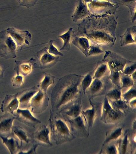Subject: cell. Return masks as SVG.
<instances>
[{
	"label": "cell",
	"instance_id": "6da1fadb",
	"mask_svg": "<svg viewBox=\"0 0 136 154\" xmlns=\"http://www.w3.org/2000/svg\"><path fill=\"white\" fill-rule=\"evenodd\" d=\"M117 24L114 15L91 14L78 25V34L89 40L90 45L112 47L116 40L115 31Z\"/></svg>",
	"mask_w": 136,
	"mask_h": 154
},
{
	"label": "cell",
	"instance_id": "7a4b0ae2",
	"mask_svg": "<svg viewBox=\"0 0 136 154\" xmlns=\"http://www.w3.org/2000/svg\"><path fill=\"white\" fill-rule=\"evenodd\" d=\"M83 77L71 74L59 79L51 94L52 112L58 111L77 98Z\"/></svg>",
	"mask_w": 136,
	"mask_h": 154
},
{
	"label": "cell",
	"instance_id": "3957f363",
	"mask_svg": "<svg viewBox=\"0 0 136 154\" xmlns=\"http://www.w3.org/2000/svg\"><path fill=\"white\" fill-rule=\"evenodd\" d=\"M49 121L51 134L56 144L71 141L75 138L68 124L64 119L53 117L51 114Z\"/></svg>",
	"mask_w": 136,
	"mask_h": 154
},
{
	"label": "cell",
	"instance_id": "277c9868",
	"mask_svg": "<svg viewBox=\"0 0 136 154\" xmlns=\"http://www.w3.org/2000/svg\"><path fill=\"white\" fill-rule=\"evenodd\" d=\"M86 4L91 14L94 15H114L119 8L118 4L107 0H91Z\"/></svg>",
	"mask_w": 136,
	"mask_h": 154
},
{
	"label": "cell",
	"instance_id": "5b68a950",
	"mask_svg": "<svg viewBox=\"0 0 136 154\" xmlns=\"http://www.w3.org/2000/svg\"><path fill=\"white\" fill-rule=\"evenodd\" d=\"M17 49L16 43L7 30L0 32V56L6 59L15 58Z\"/></svg>",
	"mask_w": 136,
	"mask_h": 154
},
{
	"label": "cell",
	"instance_id": "8992f818",
	"mask_svg": "<svg viewBox=\"0 0 136 154\" xmlns=\"http://www.w3.org/2000/svg\"><path fill=\"white\" fill-rule=\"evenodd\" d=\"M123 115V112L113 108L109 99L105 96L101 110V121L106 124L116 123L120 121Z\"/></svg>",
	"mask_w": 136,
	"mask_h": 154
},
{
	"label": "cell",
	"instance_id": "52a82bcc",
	"mask_svg": "<svg viewBox=\"0 0 136 154\" xmlns=\"http://www.w3.org/2000/svg\"><path fill=\"white\" fill-rule=\"evenodd\" d=\"M102 61L107 63L110 70L122 72L128 60L114 52L106 51Z\"/></svg>",
	"mask_w": 136,
	"mask_h": 154
},
{
	"label": "cell",
	"instance_id": "ba28073f",
	"mask_svg": "<svg viewBox=\"0 0 136 154\" xmlns=\"http://www.w3.org/2000/svg\"><path fill=\"white\" fill-rule=\"evenodd\" d=\"M49 100L46 92L39 90L31 99L28 107L30 108L32 113H41L47 108Z\"/></svg>",
	"mask_w": 136,
	"mask_h": 154
},
{
	"label": "cell",
	"instance_id": "9c48e42d",
	"mask_svg": "<svg viewBox=\"0 0 136 154\" xmlns=\"http://www.w3.org/2000/svg\"><path fill=\"white\" fill-rule=\"evenodd\" d=\"M6 30L16 43L17 48L30 44L32 35L28 31H20L13 27L9 28Z\"/></svg>",
	"mask_w": 136,
	"mask_h": 154
},
{
	"label": "cell",
	"instance_id": "30bf717a",
	"mask_svg": "<svg viewBox=\"0 0 136 154\" xmlns=\"http://www.w3.org/2000/svg\"><path fill=\"white\" fill-rule=\"evenodd\" d=\"M68 121L73 133H74L81 137H88L89 136L88 128L82 113L77 117L68 119Z\"/></svg>",
	"mask_w": 136,
	"mask_h": 154
},
{
	"label": "cell",
	"instance_id": "8fae6325",
	"mask_svg": "<svg viewBox=\"0 0 136 154\" xmlns=\"http://www.w3.org/2000/svg\"><path fill=\"white\" fill-rule=\"evenodd\" d=\"M16 119L30 127L35 128L41 121L34 116L28 108H19L15 114Z\"/></svg>",
	"mask_w": 136,
	"mask_h": 154
},
{
	"label": "cell",
	"instance_id": "7c38bea8",
	"mask_svg": "<svg viewBox=\"0 0 136 154\" xmlns=\"http://www.w3.org/2000/svg\"><path fill=\"white\" fill-rule=\"evenodd\" d=\"M19 93L15 95H7L1 104L0 110L4 113H9L15 115V112L19 108V102L18 96Z\"/></svg>",
	"mask_w": 136,
	"mask_h": 154
},
{
	"label": "cell",
	"instance_id": "4fadbf2b",
	"mask_svg": "<svg viewBox=\"0 0 136 154\" xmlns=\"http://www.w3.org/2000/svg\"><path fill=\"white\" fill-rule=\"evenodd\" d=\"M37 144L46 146L52 145L51 140V130L47 125H43L33 135Z\"/></svg>",
	"mask_w": 136,
	"mask_h": 154
},
{
	"label": "cell",
	"instance_id": "5bb4252c",
	"mask_svg": "<svg viewBox=\"0 0 136 154\" xmlns=\"http://www.w3.org/2000/svg\"><path fill=\"white\" fill-rule=\"evenodd\" d=\"M16 119L15 116L9 113L0 115V135L9 137L12 133L13 122Z\"/></svg>",
	"mask_w": 136,
	"mask_h": 154
},
{
	"label": "cell",
	"instance_id": "9a60e30c",
	"mask_svg": "<svg viewBox=\"0 0 136 154\" xmlns=\"http://www.w3.org/2000/svg\"><path fill=\"white\" fill-rule=\"evenodd\" d=\"M39 61L42 68H51L59 61V57L51 55L48 52L46 47L39 52Z\"/></svg>",
	"mask_w": 136,
	"mask_h": 154
},
{
	"label": "cell",
	"instance_id": "2e32d148",
	"mask_svg": "<svg viewBox=\"0 0 136 154\" xmlns=\"http://www.w3.org/2000/svg\"><path fill=\"white\" fill-rule=\"evenodd\" d=\"M90 15L86 4L83 0H78L76 9L71 16L73 21L76 22L78 20L84 19Z\"/></svg>",
	"mask_w": 136,
	"mask_h": 154
},
{
	"label": "cell",
	"instance_id": "e0dca14e",
	"mask_svg": "<svg viewBox=\"0 0 136 154\" xmlns=\"http://www.w3.org/2000/svg\"><path fill=\"white\" fill-rule=\"evenodd\" d=\"M71 42L86 57H88L90 44L88 38L82 36H75Z\"/></svg>",
	"mask_w": 136,
	"mask_h": 154
},
{
	"label": "cell",
	"instance_id": "ac0fdd59",
	"mask_svg": "<svg viewBox=\"0 0 136 154\" xmlns=\"http://www.w3.org/2000/svg\"><path fill=\"white\" fill-rule=\"evenodd\" d=\"M136 26L128 28L125 33L120 36V45L122 47L136 43Z\"/></svg>",
	"mask_w": 136,
	"mask_h": 154
},
{
	"label": "cell",
	"instance_id": "d6986e66",
	"mask_svg": "<svg viewBox=\"0 0 136 154\" xmlns=\"http://www.w3.org/2000/svg\"><path fill=\"white\" fill-rule=\"evenodd\" d=\"M12 133L15 135L16 138L20 141L21 146L24 144H28L30 142V138L27 131L21 126H13Z\"/></svg>",
	"mask_w": 136,
	"mask_h": 154
},
{
	"label": "cell",
	"instance_id": "ffe728a7",
	"mask_svg": "<svg viewBox=\"0 0 136 154\" xmlns=\"http://www.w3.org/2000/svg\"><path fill=\"white\" fill-rule=\"evenodd\" d=\"M90 103L91 108L85 110H82V112L88 128H91L92 127L96 117V108L90 100Z\"/></svg>",
	"mask_w": 136,
	"mask_h": 154
},
{
	"label": "cell",
	"instance_id": "44dd1931",
	"mask_svg": "<svg viewBox=\"0 0 136 154\" xmlns=\"http://www.w3.org/2000/svg\"><path fill=\"white\" fill-rule=\"evenodd\" d=\"M38 91L39 90L36 88H33L24 93L20 97L18 96L21 108H26L28 107L31 99Z\"/></svg>",
	"mask_w": 136,
	"mask_h": 154
},
{
	"label": "cell",
	"instance_id": "7402d4cb",
	"mask_svg": "<svg viewBox=\"0 0 136 154\" xmlns=\"http://www.w3.org/2000/svg\"><path fill=\"white\" fill-rule=\"evenodd\" d=\"M0 138L2 139L3 144L7 147L10 153H17L18 149L19 146L18 140L13 137H9V136L5 137L0 135Z\"/></svg>",
	"mask_w": 136,
	"mask_h": 154
},
{
	"label": "cell",
	"instance_id": "603a6c76",
	"mask_svg": "<svg viewBox=\"0 0 136 154\" xmlns=\"http://www.w3.org/2000/svg\"><path fill=\"white\" fill-rule=\"evenodd\" d=\"M74 32L72 28H70L66 32L61 35L59 37L64 41L63 46L60 49V50H66L69 51L71 49L70 43L72 41V38L75 37Z\"/></svg>",
	"mask_w": 136,
	"mask_h": 154
},
{
	"label": "cell",
	"instance_id": "cb8c5ba5",
	"mask_svg": "<svg viewBox=\"0 0 136 154\" xmlns=\"http://www.w3.org/2000/svg\"><path fill=\"white\" fill-rule=\"evenodd\" d=\"M80 103L79 101L64 111V115L68 119H74L82 114V105Z\"/></svg>",
	"mask_w": 136,
	"mask_h": 154
},
{
	"label": "cell",
	"instance_id": "d4e9b609",
	"mask_svg": "<svg viewBox=\"0 0 136 154\" xmlns=\"http://www.w3.org/2000/svg\"><path fill=\"white\" fill-rule=\"evenodd\" d=\"M123 131V127H118L107 133L106 139L103 144L102 148L111 142L119 139L122 135Z\"/></svg>",
	"mask_w": 136,
	"mask_h": 154
},
{
	"label": "cell",
	"instance_id": "484cf974",
	"mask_svg": "<svg viewBox=\"0 0 136 154\" xmlns=\"http://www.w3.org/2000/svg\"><path fill=\"white\" fill-rule=\"evenodd\" d=\"M94 74H93V79H101L104 77L110 71L109 67L107 63L103 62H99Z\"/></svg>",
	"mask_w": 136,
	"mask_h": 154
},
{
	"label": "cell",
	"instance_id": "4316f807",
	"mask_svg": "<svg viewBox=\"0 0 136 154\" xmlns=\"http://www.w3.org/2000/svg\"><path fill=\"white\" fill-rule=\"evenodd\" d=\"M45 77L40 82L37 87L39 90L46 92L48 89L51 85L55 82V77L49 73H45Z\"/></svg>",
	"mask_w": 136,
	"mask_h": 154
},
{
	"label": "cell",
	"instance_id": "83f0119b",
	"mask_svg": "<svg viewBox=\"0 0 136 154\" xmlns=\"http://www.w3.org/2000/svg\"><path fill=\"white\" fill-rule=\"evenodd\" d=\"M104 88V84L101 79L94 78L93 79L90 86L88 89L91 96H94L100 93Z\"/></svg>",
	"mask_w": 136,
	"mask_h": 154
},
{
	"label": "cell",
	"instance_id": "f1b7e54d",
	"mask_svg": "<svg viewBox=\"0 0 136 154\" xmlns=\"http://www.w3.org/2000/svg\"><path fill=\"white\" fill-rule=\"evenodd\" d=\"M135 82L131 75H126L121 72L120 77V89L130 88L134 86Z\"/></svg>",
	"mask_w": 136,
	"mask_h": 154
},
{
	"label": "cell",
	"instance_id": "f546056e",
	"mask_svg": "<svg viewBox=\"0 0 136 154\" xmlns=\"http://www.w3.org/2000/svg\"><path fill=\"white\" fill-rule=\"evenodd\" d=\"M129 132H126L123 138L120 140L117 146L119 153L123 154L127 152L129 146Z\"/></svg>",
	"mask_w": 136,
	"mask_h": 154
},
{
	"label": "cell",
	"instance_id": "4dcf8cb0",
	"mask_svg": "<svg viewBox=\"0 0 136 154\" xmlns=\"http://www.w3.org/2000/svg\"><path fill=\"white\" fill-rule=\"evenodd\" d=\"M121 2L129 8L131 20L132 23L134 22L136 20V0H122Z\"/></svg>",
	"mask_w": 136,
	"mask_h": 154
},
{
	"label": "cell",
	"instance_id": "1f68e13d",
	"mask_svg": "<svg viewBox=\"0 0 136 154\" xmlns=\"http://www.w3.org/2000/svg\"><path fill=\"white\" fill-rule=\"evenodd\" d=\"M93 74L90 72L86 75L83 76L81 82V88L83 92L85 93L86 91L90 86L93 80Z\"/></svg>",
	"mask_w": 136,
	"mask_h": 154
},
{
	"label": "cell",
	"instance_id": "d6a6232c",
	"mask_svg": "<svg viewBox=\"0 0 136 154\" xmlns=\"http://www.w3.org/2000/svg\"><path fill=\"white\" fill-rule=\"evenodd\" d=\"M32 66L29 63H21L17 66V74L23 76H27L31 72Z\"/></svg>",
	"mask_w": 136,
	"mask_h": 154
},
{
	"label": "cell",
	"instance_id": "836d02e7",
	"mask_svg": "<svg viewBox=\"0 0 136 154\" xmlns=\"http://www.w3.org/2000/svg\"><path fill=\"white\" fill-rule=\"evenodd\" d=\"M111 104L114 109L123 112L128 108L127 102H125L123 99L117 100H110Z\"/></svg>",
	"mask_w": 136,
	"mask_h": 154
},
{
	"label": "cell",
	"instance_id": "e575fe53",
	"mask_svg": "<svg viewBox=\"0 0 136 154\" xmlns=\"http://www.w3.org/2000/svg\"><path fill=\"white\" fill-rule=\"evenodd\" d=\"M106 96L110 100H117L121 99V89L120 88H117L112 89L107 93Z\"/></svg>",
	"mask_w": 136,
	"mask_h": 154
},
{
	"label": "cell",
	"instance_id": "d590c367",
	"mask_svg": "<svg viewBox=\"0 0 136 154\" xmlns=\"http://www.w3.org/2000/svg\"><path fill=\"white\" fill-rule=\"evenodd\" d=\"M109 78L117 88H120V77L122 72L110 70Z\"/></svg>",
	"mask_w": 136,
	"mask_h": 154
},
{
	"label": "cell",
	"instance_id": "8d00e7d4",
	"mask_svg": "<svg viewBox=\"0 0 136 154\" xmlns=\"http://www.w3.org/2000/svg\"><path fill=\"white\" fill-rule=\"evenodd\" d=\"M136 88L134 86L128 89L126 92L122 94V99L126 102H129L131 100L136 98Z\"/></svg>",
	"mask_w": 136,
	"mask_h": 154
},
{
	"label": "cell",
	"instance_id": "74e56055",
	"mask_svg": "<svg viewBox=\"0 0 136 154\" xmlns=\"http://www.w3.org/2000/svg\"><path fill=\"white\" fill-rule=\"evenodd\" d=\"M136 69V61H128L122 73L126 75H131L134 72H135Z\"/></svg>",
	"mask_w": 136,
	"mask_h": 154
},
{
	"label": "cell",
	"instance_id": "f35d334b",
	"mask_svg": "<svg viewBox=\"0 0 136 154\" xmlns=\"http://www.w3.org/2000/svg\"><path fill=\"white\" fill-rule=\"evenodd\" d=\"M53 41L51 40L49 42L48 44L46 47L48 52L54 56H63L62 53L59 51L58 49L53 45Z\"/></svg>",
	"mask_w": 136,
	"mask_h": 154
},
{
	"label": "cell",
	"instance_id": "ab89813d",
	"mask_svg": "<svg viewBox=\"0 0 136 154\" xmlns=\"http://www.w3.org/2000/svg\"><path fill=\"white\" fill-rule=\"evenodd\" d=\"M104 52V51L102 50L101 47L94 45H90V48L88 51V57L99 55Z\"/></svg>",
	"mask_w": 136,
	"mask_h": 154
},
{
	"label": "cell",
	"instance_id": "60d3db41",
	"mask_svg": "<svg viewBox=\"0 0 136 154\" xmlns=\"http://www.w3.org/2000/svg\"><path fill=\"white\" fill-rule=\"evenodd\" d=\"M13 86L15 87L19 88L24 84V78L22 75L17 74V75L13 77L12 79Z\"/></svg>",
	"mask_w": 136,
	"mask_h": 154
},
{
	"label": "cell",
	"instance_id": "b9f144b4",
	"mask_svg": "<svg viewBox=\"0 0 136 154\" xmlns=\"http://www.w3.org/2000/svg\"><path fill=\"white\" fill-rule=\"evenodd\" d=\"M105 153L108 154H119L118 147L114 144H111L108 145L105 149Z\"/></svg>",
	"mask_w": 136,
	"mask_h": 154
},
{
	"label": "cell",
	"instance_id": "7bdbcfd3",
	"mask_svg": "<svg viewBox=\"0 0 136 154\" xmlns=\"http://www.w3.org/2000/svg\"><path fill=\"white\" fill-rule=\"evenodd\" d=\"M38 1V0H21L19 3L20 5L28 8L35 5Z\"/></svg>",
	"mask_w": 136,
	"mask_h": 154
},
{
	"label": "cell",
	"instance_id": "ee69618b",
	"mask_svg": "<svg viewBox=\"0 0 136 154\" xmlns=\"http://www.w3.org/2000/svg\"><path fill=\"white\" fill-rule=\"evenodd\" d=\"M39 146V144H35L33 146V147L30 149V150L27 151V152H19L17 153V154H33V153H36V149L37 147Z\"/></svg>",
	"mask_w": 136,
	"mask_h": 154
},
{
	"label": "cell",
	"instance_id": "f6af8a7d",
	"mask_svg": "<svg viewBox=\"0 0 136 154\" xmlns=\"http://www.w3.org/2000/svg\"><path fill=\"white\" fill-rule=\"evenodd\" d=\"M136 99L131 100L129 102V105L132 108H135L136 106Z\"/></svg>",
	"mask_w": 136,
	"mask_h": 154
},
{
	"label": "cell",
	"instance_id": "bcb514c9",
	"mask_svg": "<svg viewBox=\"0 0 136 154\" xmlns=\"http://www.w3.org/2000/svg\"><path fill=\"white\" fill-rule=\"evenodd\" d=\"M3 73H4V71L2 69L1 67H0V79L3 78Z\"/></svg>",
	"mask_w": 136,
	"mask_h": 154
},
{
	"label": "cell",
	"instance_id": "7dc6e473",
	"mask_svg": "<svg viewBox=\"0 0 136 154\" xmlns=\"http://www.w3.org/2000/svg\"><path fill=\"white\" fill-rule=\"evenodd\" d=\"M83 1H84L86 4H87V3H88V2H90V1H91V0H83Z\"/></svg>",
	"mask_w": 136,
	"mask_h": 154
},
{
	"label": "cell",
	"instance_id": "c3c4849f",
	"mask_svg": "<svg viewBox=\"0 0 136 154\" xmlns=\"http://www.w3.org/2000/svg\"><path fill=\"white\" fill-rule=\"evenodd\" d=\"M17 1H18L19 2L20 1H21V0H16Z\"/></svg>",
	"mask_w": 136,
	"mask_h": 154
},
{
	"label": "cell",
	"instance_id": "681fc988",
	"mask_svg": "<svg viewBox=\"0 0 136 154\" xmlns=\"http://www.w3.org/2000/svg\"><path fill=\"white\" fill-rule=\"evenodd\" d=\"M0 99H1V97H0Z\"/></svg>",
	"mask_w": 136,
	"mask_h": 154
}]
</instances>
